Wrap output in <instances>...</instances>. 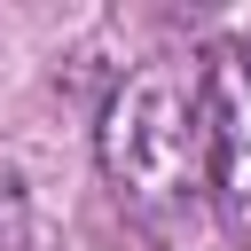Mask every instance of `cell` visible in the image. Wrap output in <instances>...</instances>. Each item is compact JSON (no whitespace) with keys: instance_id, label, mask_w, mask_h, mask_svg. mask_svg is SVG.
<instances>
[{"instance_id":"cell-2","label":"cell","mask_w":251,"mask_h":251,"mask_svg":"<svg viewBox=\"0 0 251 251\" xmlns=\"http://www.w3.org/2000/svg\"><path fill=\"white\" fill-rule=\"evenodd\" d=\"M204 86H212V196H220L235 243L251 251V47L243 39L212 47Z\"/></svg>"},{"instance_id":"cell-1","label":"cell","mask_w":251,"mask_h":251,"mask_svg":"<svg viewBox=\"0 0 251 251\" xmlns=\"http://www.w3.org/2000/svg\"><path fill=\"white\" fill-rule=\"evenodd\" d=\"M94 149H102L110 188L133 212H149V220L196 212L204 188H212V86H204V63H180V55L133 63L102 102Z\"/></svg>"},{"instance_id":"cell-3","label":"cell","mask_w":251,"mask_h":251,"mask_svg":"<svg viewBox=\"0 0 251 251\" xmlns=\"http://www.w3.org/2000/svg\"><path fill=\"white\" fill-rule=\"evenodd\" d=\"M31 243V204H24V180L0 165V251H24Z\"/></svg>"}]
</instances>
